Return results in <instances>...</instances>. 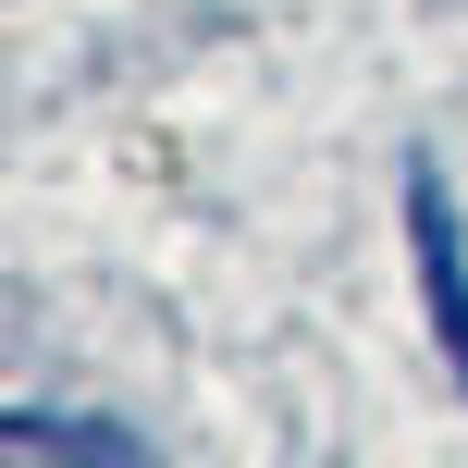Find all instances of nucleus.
Masks as SVG:
<instances>
[{"instance_id": "f03ea898", "label": "nucleus", "mask_w": 468, "mask_h": 468, "mask_svg": "<svg viewBox=\"0 0 468 468\" xmlns=\"http://www.w3.org/2000/svg\"><path fill=\"white\" fill-rule=\"evenodd\" d=\"M25 468H49V456H87V468H136L148 444L136 431H112V420H49V407H13V431H0Z\"/></svg>"}, {"instance_id": "f257e3e1", "label": "nucleus", "mask_w": 468, "mask_h": 468, "mask_svg": "<svg viewBox=\"0 0 468 468\" xmlns=\"http://www.w3.org/2000/svg\"><path fill=\"white\" fill-rule=\"evenodd\" d=\"M407 247H420V296H431V333H444L456 382H468V222L444 197V173L407 161Z\"/></svg>"}]
</instances>
